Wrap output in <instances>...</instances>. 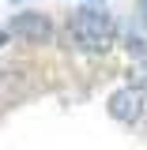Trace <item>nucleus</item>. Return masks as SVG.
<instances>
[{
    "label": "nucleus",
    "mask_w": 147,
    "mask_h": 150,
    "mask_svg": "<svg viewBox=\"0 0 147 150\" xmlns=\"http://www.w3.org/2000/svg\"><path fill=\"white\" fill-rule=\"evenodd\" d=\"M68 38L83 53H110L117 41V23L106 8H83L68 19Z\"/></svg>",
    "instance_id": "1"
},
{
    "label": "nucleus",
    "mask_w": 147,
    "mask_h": 150,
    "mask_svg": "<svg viewBox=\"0 0 147 150\" xmlns=\"http://www.w3.org/2000/svg\"><path fill=\"white\" fill-rule=\"evenodd\" d=\"M8 34L19 38V41H30V45H42V41L53 38V23H49V15H42V11H19L8 23Z\"/></svg>",
    "instance_id": "2"
},
{
    "label": "nucleus",
    "mask_w": 147,
    "mask_h": 150,
    "mask_svg": "<svg viewBox=\"0 0 147 150\" xmlns=\"http://www.w3.org/2000/svg\"><path fill=\"white\" fill-rule=\"evenodd\" d=\"M140 112H143V94L136 90V86H125V90L110 94V116L113 120L132 124V120H140Z\"/></svg>",
    "instance_id": "3"
},
{
    "label": "nucleus",
    "mask_w": 147,
    "mask_h": 150,
    "mask_svg": "<svg viewBox=\"0 0 147 150\" xmlns=\"http://www.w3.org/2000/svg\"><path fill=\"white\" fill-rule=\"evenodd\" d=\"M125 49H128V56H132V64H128L132 86L140 90V86H147V45L140 41V38H128V41H125Z\"/></svg>",
    "instance_id": "4"
},
{
    "label": "nucleus",
    "mask_w": 147,
    "mask_h": 150,
    "mask_svg": "<svg viewBox=\"0 0 147 150\" xmlns=\"http://www.w3.org/2000/svg\"><path fill=\"white\" fill-rule=\"evenodd\" d=\"M8 38H11V34H8V30L0 26V45H8Z\"/></svg>",
    "instance_id": "5"
},
{
    "label": "nucleus",
    "mask_w": 147,
    "mask_h": 150,
    "mask_svg": "<svg viewBox=\"0 0 147 150\" xmlns=\"http://www.w3.org/2000/svg\"><path fill=\"white\" fill-rule=\"evenodd\" d=\"M143 23H147V0H143Z\"/></svg>",
    "instance_id": "6"
},
{
    "label": "nucleus",
    "mask_w": 147,
    "mask_h": 150,
    "mask_svg": "<svg viewBox=\"0 0 147 150\" xmlns=\"http://www.w3.org/2000/svg\"><path fill=\"white\" fill-rule=\"evenodd\" d=\"M143 109H147V98H143Z\"/></svg>",
    "instance_id": "7"
}]
</instances>
